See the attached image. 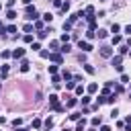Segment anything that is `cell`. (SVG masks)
Listing matches in <instances>:
<instances>
[{"mask_svg": "<svg viewBox=\"0 0 131 131\" xmlns=\"http://www.w3.org/2000/svg\"><path fill=\"white\" fill-rule=\"evenodd\" d=\"M129 98H131V94H129Z\"/></svg>", "mask_w": 131, "mask_h": 131, "instance_id": "cell-40", "label": "cell"}, {"mask_svg": "<svg viewBox=\"0 0 131 131\" xmlns=\"http://www.w3.org/2000/svg\"><path fill=\"white\" fill-rule=\"evenodd\" d=\"M72 25H74L72 21H66V23H63V31H70V29H72Z\"/></svg>", "mask_w": 131, "mask_h": 131, "instance_id": "cell-10", "label": "cell"}, {"mask_svg": "<svg viewBox=\"0 0 131 131\" xmlns=\"http://www.w3.org/2000/svg\"><path fill=\"white\" fill-rule=\"evenodd\" d=\"M21 123H23V119H14V121H12V125H14V127H19Z\"/></svg>", "mask_w": 131, "mask_h": 131, "instance_id": "cell-31", "label": "cell"}, {"mask_svg": "<svg viewBox=\"0 0 131 131\" xmlns=\"http://www.w3.org/2000/svg\"><path fill=\"white\" fill-rule=\"evenodd\" d=\"M121 41H123V37H121V35H115V37H113V45H119Z\"/></svg>", "mask_w": 131, "mask_h": 131, "instance_id": "cell-9", "label": "cell"}, {"mask_svg": "<svg viewBox=\"0 0 131 131\" xmlns=\"http://www.w3.org/2000/svg\"><path fill=\"white\" fill-rule=\"evenodd\" d=\"M101 55H103V57H113V49H111V47H107V45H105V47H101Z\"/></svg>", "mask_w": 131, "mask_h": 131, "instance_id": "cell-2", "label": "cell"}, {"mask_svg": "<svg viewBox=\"0 0 131 131\" xmlns=\"http://www.w3.org/2000/svg\"><path fill=\"white\" fill-rule=\"evenodd\" d=\"M53 4H55V6H59V8H61V4H63V2H61V0H53Z\"/></svg>", "mask_w": 131, "mask_h": 131, "instance_id": "cell-32", "label": "cell"}, {"mask_svg": "<svg viewBox=\"0 0 131 131\" xmlns=\"http://www.w3.org/2000/svg\"><path fill=\"white\" fill-rule=\"evenodd\" d=\"M98 37H101V39H107V31L101 29V31H98Z\"/></svg>", "mask_w": 131, "mask_h": 131, "instance_id": "cell-16", "label": "cell"}, {"mask_svg": "<svg viewBox=\"0 0 131 131\" xmlns=\"http://www.w3.org/2000/svg\"><path fill=\"white\" fill-rule=\"evenodd\" d=\"M37 37H39V39H45V37H47V33H45V31H39V33H37Z\"/></svg>", "mask_w": 131, "mask_h": 131, "instance_id": "cell-23", "label": "cell"}, {"mask_svg": "<svg viewBox=\"0 0 131 131\" xmlns=\"http://www.w3.org/2000/svg\"><path fill=\"white\" fill-rule=\"evenodd\" d=\"M96 90H98V86H96V84H90V86H88V92H90V94H92V92H96Z\"/></svg>", "mask_w": 131, "mask_h": 131, "instance_id": "cell-15", "label": "cell"}, {"mask_svg": "<svg viewBox=\"0 0 131 131\" xmlns=\"http://www.w3.org/2000/svg\"><path fill=\"white\" fill-rule=\"evenodd\" d=\"M90 123H92L94 127H96V125H101V117H92V121H90Z\"/></svg>", "mask_w": 131, "mask_h": 131, "instance_id": "cell-14", "label": "cell"}, {"mask_svg": "<svg viewBox=\"0 0 131 131\" xmlns=\"http://www.w3.org/2000/svg\"><path fill=\"white\" fill-rule=\"evenodd\" d=\"M57 72V66H49V74H55Z\"/></svg>", "mask_w": 131, "mask_h": 131, "instance_id": "cell-28", "label": "cell"}, {"mask_svg": "<svg viewBox=\"0 0 131 131\" xmlns=\"http://www.w3.org/2000/svg\"><path fill=\"white\" fill-rule=\"evenodd\" d=\"M8 76V66H2V78Z\"/></svg>", "mask_w": 131, "mask_h": 131, "instance_id": "cell-21", "label": "cell"}, {"mask_svg": "<svg viewBox=\"0 0 131 131\" xmlns=\"http://www.w3.org/2000/svg\"><path fill=\"white\" fill-rule=\"evenodd\" d=\"M111 63H113V68L121 66V55H117V57H111Z\"/></svg>", "mask_w": 131, "mask_h": 131, "instance_id": "cell-5", "label": "cell"}, {"mask_svg": "<svg viewBox=\"0 0 131 131\" xmlns=\"http://www.w3.org/2000/svg\"><path fill=\"white\" fill-rule=\"evenodd\" d=\"M23 55H25V49H21V47H16L14 51H12V57H14V59H21Z\"/></svg>", "mask_w": 131, "mask_h": 131, "instance_id": "cell-3", "label": "cell"}, {"mask_svg": "<svg viewBox=\"0 0 131 131\" xmlns=\"http://www.w3.org/2000/svg\"><path fill=\"white\" fill-rule=\"evenodd\" d=\"M125 33H127V35L131 37V25H129V27H125Z\"/></svg>", "mask_w": 131, "mask_h": 131, "instance_id": "cell-33", "label": "cell"}, {"mask_svg": "<svg viewBox=\"0 0 131 131\" xmlns=\"http://www.w3.org/2000/svg\"><path fill=\"white\" fill-rule=\"evenodd\" d=\"M23 2H25V4H27V6H29V4H31V0H23Z\"/></svg>", "mask_w": 131, "mask_h": 131, "instance_id": "cell-37", "label": "cell"}, {"mask_svg": "<svg viewBox=\"0 0 131 131\" xmlns=\"http://www.w3.org/2000/svg\"><path fill=\"white\" fill-rule=\"evenodd\" d=\"M33 127L39 129V127H41V121H39V119H33Z\"/></svg>", "mask_w": 131, "mask_h": 131, "instance_id": "cell-20", "label": "cell"}, {"mask_svg": "<svg viewBox=\"0 0 131 131\" xmlns=\"http://www.w3.org/2000/svg\"><path fill=\"white\" fill-rule=\"evenodd\" d=\"M76 103H78V101H76V98H70V101H68V103H66V105H68V107L72 109V107H76Z\"/></svg>", "mask_w": 131, "mask_h": 131, "instance_id": "cell-13", "label": "cell"}, {"mask_svg": "<svg viewBox=\"0 0 131 131\" xmlns=\"http://www.w3.org/2000/svg\"><path fill=\"white\" fill-rule=\"evenodd\" d=\"M127 49H129L127 45H121V47H119V53H121V55H123V53H127Z\"/></svg>", "mask_w": 131, "mask_h": 131, "instance_id": "cell-18", "label": "cell"}, {"mask_svg": "<svg viewBox=\"0 0 131 131\" xmlns=\"http://www.w3.org/2000/svg\"><path fill=\"white\" fill-rule=\"evenodd\" d=\"M41 57H43V59H49V51H45V49H43V51H41Z\"/></svg>", "mask_w": 131, "mask_h": 131, "instance_id": "cell-27", "label": "cell"}, {"mask_svg": "<svg viewBox=\"0 0 131 131\" xmlns=\"http://www.w3.org/2000/svg\"><path fill=\"white\" fill-rule=\"evenodd\" d=\"M63 80H72V74L70 72H63Z\"/></svg>", "mask_w": 131, "mask_h": 131, "instance_id": "cell-30", "label": "cell"}, {"mask_svg": "<svg viewBox=\"0 0 131 131\" xmlns=\"http://www.w3.org/2000/svg\"><path fill=\"white\" fill-rule=\"evenodd\" d=\"M4 31H6V33H16V27H14V25H8Z\"/></svg>", "mask_w": 131, "mask_h": 131, "instance_id": "cell-11", "label": "cell"}, {"mask_svg": "<svg viewBox=\"0 0 131 131\" xmlns=\"http://www.w3.org/2000/svg\"><path fill=\"white\" fill-rule=\"evenodd\" d=\"M59 51H61V53H68V51H70V45H68V43H66V45H63V47L59 49Z\"/></svg>", "mask_w": 131, "mask_h": 131, "instance_id": "cell-22", "label": "cell"}, {"mask_svg": "<svg viewBox=\"0 0 131 131\" xmlns=\"http://www.w3.org/2000/svg\"><path fill=\"white\" fill-rule=\"evenodd\" d=\"M49 59H51V61H55V63H61V61H63L59 53H49Z\"/></svg>", "mask_w": 131, "mask_h": 131, "instance_id": "cell-4", "label": "cell"}, {"mask_svg": "<svg viewBox=\"0 0 131 131\" xmlns=\"http://www.w3.org/2000/svg\"><path fill=\"white\" fill-rule=\"evenodd\" d=\"M127 47H131V37H129V39H127Z\"/></svg>", "mask_w": 131, "mask_h": 131, "instance_id": "cell-36", "label": "cell"}, {"mask_svg": "<svg viewBox=\"0 0 131 131\" xmlns=\"http://www.w3.org/2000/svg\"><path fill=\"white\" fill-rule=\"evenodd\" d=\"M16 131H29V129H16Z\"/></svg>", "mask_w": 131, "mask_h": 131, "instance_id": "cell-38", "label": "cell"}, {"mask_svg": "<svg viewBox=\"0 0 131 131\" xmlns=\"http://www.w3.org/2000/svg\"><path fill=\"white\" fill-rule=\"evenodd\" d=\"M2 123H6V119H4V117H0V125H2Z\"/></svg>", "mask_w": 131, "mask_h": 131, "instance_id": "cell-35", "label": "cell"}, {"mask_svg": "<svg viewBox=\"0 0 131 131\" xmlns=\"http://www.w3.org/2000/svg\"><path fill=\"white\" fill-rule=\"evenodd\" d=\"M70 119H72V121H78V119H80V113H74V115H70Z\"/></svg>", "mask_w": 131, "mask_h": 131, "instance_id": "cell-24", "label": "cell"}, {"mask_svg": "<svg viewBox=\"0 0 131 131\" xmlns=\"http://www.w3.org/2000/svg\"><path fill=\"white\" fill-rule=\"evenodd\" d=\"M25 41H27V43H31V41H33V35H31V33H27V35H25Z\"/></svg>", "mask_w": 131, "mask_h": 131, "instance_id": "cell-25", "label": "cell"}, {"mask_svg": "<svg viewBox=\"0 0 131 131\" xmlns=\"http://www.w3.org/2000/svg\"><path fill=\"white\" fill-rule=\"evenodd\" d=\"M0 8H2V6H0Z\"/></svg>", "mask_w": 131, "mask_h": 131, "instance_id": "cell-41", "label": "cell"}, {"mask_svg": "<svg viewBox=\"0 0 131 131\" xmlns=\"http://www.w3.org/2000/svg\"><path fill=\"white\" fill-rule=\"evenodd\" d=\"M84 125H86V121L82 119V121H78V125H76V131H84Z\"/></svg>", "mask_w": 131, "mask_h": 131, "instance_id": "cell-6", "label": "cell"}, {"mask_svg": "<svg viewBox=\"0 0 131 131\" xmlns=\"http://www.w3.org/2000/svg\"><path fill=\"white\" fill-rule=\"evenodd\" d=\"M0 55H2V57H4V59H8V57H10V55H12V53H10V51H2V53H0Z\"/></svg>", "mask_w": 131, "mask_h": 131, "instance_id": "cell-26", "label": "cell"}, {"mask_svg": "<svg viewBox=\"0 0 131 131\" xmlns=\"http://www.w3.org/2000/svg\"><path fill=\"white\" fill-rule=\"evenodd\" d=\"M63 131H70V129H63Z\"/></svg>", "mask_w": 131, "mask_h": 131, "instance_id": "cell-39", "label": "cell"}, {"mask_svg": "<svg viewBox=\"0 0 131 131\" xmlns=\"http://www.w3.org/2000/svg\"><path fill=\"white\" fill-rule=\"evenodd\" d=\"M78 47L82 49V51H92V45H90L88 41H82V39L78 41Z\"/></svg>", "mask_w": 131, "mask_h": 131, "instance_id": "cell-1", "label": "cell"}, {"mask_svg": "<svg viewBox=\"0 0 131 131\" xmlns=\"http://www.w3.org/2000/svg\"><path fill=\"white\" fill-rule=\"evenodd\" d=\"M35 29H39V31H41V29H43V23H41V21H35Z\"/></svg>", "mask_w": 131, "mask_h": 131, "instance_id": "cell-29", "label": "cell"}, {"mask_svg": "<svg viewBox=\"0 0 131 131\" xmlns=\"http://www.w3.org/2000/svg\"><path fill=\"white\" fill-rule=\"evenodd\" d=\"M68 10H70V2H63L61 4V12H68Z\"/></svg>", "mask_w": 131, "mask_h": 131, "instance_id": "cell-12", "label": "cell"}, {"mask_svg": "<svg viewBox=\"0 0 131 131\" xmlns=\"http://www.w3.org/2000/svg\"><path fill=\"white\" fill-rule=\"evenodd\" d=\"M84 70H86V72H88V74H94V72H96V70H94V68H92V66H84Z\"/></svg>", "mask_w": 131, "mask_h": 131, "instance_id": "cell-19", "label": "cell"}, {"mask_svg": "<svg viewBox=\"0 0 131 131\" xmlns=\"http://www.w3.org/2000/svg\"><path fill=\"white\" fill-rule=\"evenodd\" d=\"M101 131H111V127H109V125H103V127H101Z\"/></svg>", "mask_w": 131, "mask_h": 131, "instance_id": "cell-34", "label": "cell"}, {"mask_svg": "<svg viewBox=\"0 0 131 131\" xmlns=\"http://www.w3.org/2000/svg\"><path fill=\"white\" fill-rule=\"evenodd\" d=\"M6 19H8V21H14V19H16V12H14V10H8V12H6Z\"/></svg>", "mask_w": 131, "mask_h": 131, "instance_id": "cell-7", "label": "cell"}, {"mask_svg": "<svg viewBox=\"0 0 131 131\" xmlns=\"http://www.w3.org/2000/svg\"><path fill=\"white\" fill-rule=\"evenodd\" d=\"M21 72H29V61L27 59H23V63H21Z\"/></svg>", "mask_w": 131, "mask_h": 131, "instance_id": "cell-8", "label": "cell"}, {"mask_svg": "<svg viewBox=\"0 0 131 131\" xmlns=\"http://www.w3.org/2000/svg\"><path fill=\"white\" fill-rule=\"evenodd\" d=\"M111 31H113V33H119V31H121V27H119V25H117V23H115V25H113V27H111Z\"/></svg>", "mask_w": 131, "mask_h": 131, "instance_id": "cell-17", "label": "cell"}]
</instances>
